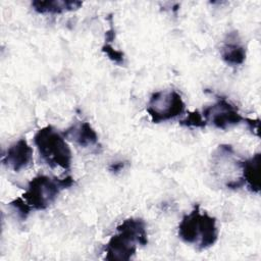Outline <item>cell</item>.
Listing matches in <instances>:
<instances>
[{"mask_svg": "<svg viewBox=\"0 0 261 261\" xmlns=\"http://www.w3.org/2000/svg\"><path fill=\"white\" fill-rule=\"evenodd\" d=\"M148 244V234L146 222L142 218L124 219L116 227L114 233L104 248L106 260H130L136 252L137 246H146Z\"/></svg>", "mask_w": 261, "mask_h": 261, "instance_id": "obj_1", "label": "cell"}, {"mask_svg": "<svg viewBox=\"0 0 261 261\" xmlns=\"http://www.w3.org/2000/svg\"><path fill=\"white\" fill-rule=\"evenodd\" d=\"M178 238L186 244L194 245L202 251L213 246L218 239L216 219L196 205L180 220L177 228Z\"/></svg>", "mask_w": 261, "mask_h": 261, "instance_id": "obj_2", "label": "cell"}, {"mask_svg": "<svg viewBox=\"0 0 261 261\" xmlns=\"http://www.w3.org/2000/svg\"><path fill=\"white\" fill-rule=\"evenodd\" d=\"M34 144L42 160L50 167L68 170L71 165V150L62 134L52 125L40 128L34 136Z\"/></svg>", "mask_w": 261, "mask_h": 261, "instance_id": "obj_3", "label": "cell"}, {"mask_svg": "<svg viewBox=\"0 0 261 261\" xmlns=\"http://www.w3.org/2000/svg\"><path fill=\"white\" fill-rule=\"evenodd\" d=\"M73 184L74 180L69 175L57 178L39 174L30 180L21 197L32 210H45L55 202L61 191L70 188Z\"/></svg>", "mask_w": 261, "mask_h": 261, "instance_id": "obj_4", "label": "cell"}, {"mask_svg": "<svg viewBox=\"0 0 261 261\" xmlns=\"http://www.w3.org/2000/svg\"><path fill=\"white\" fill-rule=\"evenodd\" d=\"M186 104L175 90L154 92L148 101L147 112L154 123L173 119L185 112Z\"/></svg>", "mask_w": 261, "mask_h": 261, "instance_id": "obj_5", "label": "cell"}, {"mask_svg": "<svg viewBox=\"0 0 261 261\" xmlns=\"http://www.w3.org/2000/svg\"><path fill=\"white\" fill-rule=\"evenodd\" d=\"M202 115L206 121L219 129H227L244 121L238 108L225 98L218 97L217 101L204 108Z\"/></svg>", "mask_w": 261, "mask_h": 261, "instance_id": "obj_6", "label": "cell"}, {"mask_svg": "<svg viewBox=\"0 0 261 261\" xmlns=\"http://www.w3.org/2000/svg\"><path fill=\"white\" fill-rule=\"evenodd\" d=\"M33 159V149L27 140L21 138L11 144L2 155V163L15 172L24 169Z\"/></svg>", "mask_w": 261, "mask_h": 261, "instance_id": "obj_7", "label": "cell"}, {"mask_svg": "<svg viewBox=\"0 0 261 261\" xmlns=\"http://www.w3.org/2000/svg\"><path fill=\"white\" fill-rule=\"evenodd\" d=\"M220 55L222 60L230 66H239L246 59V47L237 31L229 32L221 45Z\"/></svg>", "mask_w": 261, "mask_h": 261, "instance_id": "obj_8", "label": "cell"}, {"mask_svg": "<svg viewBox=\"0 0 261 261\" xmlns=\"http://www.w3.org/2000/svg\"><path fill=\"white\" fill-rule=\"evenodd\" d=\"M62 135L82 148H93L99 146L98 135L88 121L73 123Z\"/></svg>", "mask_w": 261, "mask_h": 261, "instance_id": "obj_9", "label": "cell"}, {"mask_svg": "<svg viewBox=\"0 0 261 261\" xmlns=\"http://www.w3.org/2000/svg\"><path fill=\"white\" fill-rule=\"evenodd\" d=\"M33 9L40 14H60L81 8L83 2L76 0H36L31 3Z\"/></svg>", "mask_w": 261, "mask_h": 261, "instance_id": "obj_10", "label": "cell"}, {"mask_svg": "<svg viewBox=\"0 0 261 261\" xmlns=\"http://www.w3.org/2000/svg\"><path fill=\"white\" fill-rule=\"evenodd\" d=\"M260 153L254 154L252 157L241 161L242 177L249 191L255 194L260 192V174H259Z\"/></svg>", "mask_w": 261, "mask_h": 261, "instance_id": "obj_11", "label": "cell"}, {"mask_svg": "<svg viewBox=\"0 0 261 261\" xmlns=\"http://www.w3.org/2000/svg\"><path fill=\"white\" fill-rule=\"evenodd\" d=\"M180 125L187 127H204L207 123L202 115L198 110L189 112L188 116L179 121Z\"/></svg>", "mask_w": 261, "mask_h": 261, "instance_id": "obj_12", "label": "cell"}, {"mask_svg": "<svg viewBox=\"0 0 261 261\" xmlns=\"http://www.w3.org/2000/svg\"><path fill=\"white\" fill-rule=\"evenodd\" d=\"M8 205L10 207H12L17 212V215L21 220H24L32 210L30 205L24 201V199L22 197H18L16 199H14Z\"/></svg>", "mask_w": 261, "mask_h": 261, "instance_id": "obj_13", "label": "cell"}, {"mask_svg": "<svg viewBox=\"0 0 261 261\" xmlns=\"http://www.w3.org/2000/svg\"><path fill=\"white\" fill-rule=\"evenodd\" d=\"M102 51L108 56V58L113 61L114 63L118 64V65H122L124 63V54L122 53V51L116 50L114 49L110 44L105 43L102 46Z\"/></svg>", "mask_w": 261, "mask_h": 261, "instance_id": "obj_14", "label": "cell"}, {"mask_svg": "<svg viewBox=\"0 0 261 261\" xmlns=\"http://www.w3.org/2000/svg\"><path fill=\"white\" fill-rule=\"evenodd\" d=\"M244 122H246L250 128V130L253 133L255 132V135H258V125H259V119H252V118H245Z\"/></svg>", "mask_w": 261, "mask_h": 261, "instance_id": "obj_15", "label": "cell"}, {"mask_svg": "<svg viewBox=\"0 0 261 261\" xmlns=\"http://www.w3.org/2000/svg\"><path fill=\"white\" fill-rule=\"evenodd\" d=\"M114 37H115V32H114V29L113 27L111 25L110 29L105 33V43H108V42H112L114 40Z\"/></svg>", "mask_w": 261, "mask_h": 261, "instance_id": "obj_16", "label": "cell"}, {"mask_svg": "<svg viewBox=\"0 0 261 261\" xmlns=\"http://www.w3.org/2000/svg\"><path fill=\"white\" fill-rule=\"evenodd\" d=\"M123 166H124L123 162H115V163H112V164L109 166V170H110L111 172L116 173V172L120 171V170L123 168Z\"/></svg>", "mask_w": 261, "mask_h": 261, "instance_id": "obj_17", "label": "cell"}]
</instances>
